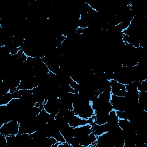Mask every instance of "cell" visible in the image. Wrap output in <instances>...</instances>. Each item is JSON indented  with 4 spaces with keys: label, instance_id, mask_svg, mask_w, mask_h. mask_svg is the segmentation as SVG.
Masks as SVG:
<instances>
[{
    "label": "cell",
    "instance_id": "obj_1",
    "mask_svg": "<svg viewBox=\"0 0 147 147\" xmlns=\"http://www.w3.org/2000/svg\"><path fill=\"white\" fill-rule=\"evenodd\" d=\"M0 133L5 136L17 135L19 133V122L17 120H10L3 123L0 127Z\"/></svg>",
    "mask_w": 147,
    "mask_h": 147
}]
</instances>
